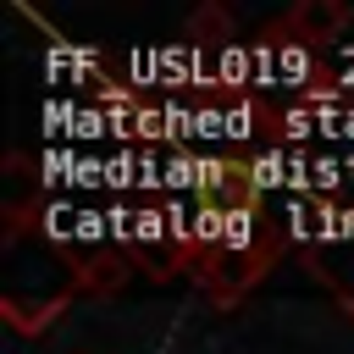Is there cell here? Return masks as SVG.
Returning a JSON list of instances; mask_svg holds the SVG:
<instances>
[{
    "mask_svg": "<svg viewBox=\"0 0 354 354\" xmlns=\"http://www.w3.org/2000/svg\"><path fill=\"white\" fill-rule=\"evenodd\" d=\"M348 28V6H337V0H299L288 17H282V39H293V44H332L337 33Z\"/></svg>",
    "mask_w": 354,
    "mask_h": 354,
    "instance_id": "cell-1",
    "label": "cell"
},
{
    "mask_svg": "<svg viewBox=\"0 0 354 354\" xmlns=\"http://www.w3.org/2000/svg\"><path fill=\"white\" fill-rule=\"evenodd\" d=\"M260 271H266V254H260V249H254V254H216V266H199L205 288H210L221 304H232Z\"/></svg>",
    "mask_w": 354,
    "mask_h": 354,
    "instance_id": "cell-2",
    "label": "cell"
},
{
    "mask_svg": "<svg viewBox=\"0 0 354 354\" xmlns=\"http://www.w3.org/2000/svg\"><path fill=\"white\" fill-rule=\"evenodd\" d=\"M188 44L221 55V50L232 44V11H221V6H199V11L188 17Z\"/></svg>",
    "mask_w": 354,
    "mask_h": 354,
    "instance_id": "cell-3",
    "label": "cell"
},
{
    "mask_svg": "<svg viewBox=\"0 0 354 354\" xmlns=\"http://www.w3.org/2000/svg\"><path fill=\"white\" fill-rule=\"evenodd\" d=\"M315 271H321V282L343 299V310L354 315V249H321V254H315Z\"/></svg>",
    "mask_w": 354,
    "mask_h": 354,
    "instance_id": "cell-4",
    "label": "cell"
},
{
    "mask_svg": "<svg viewBox=\"0 0 354 354\" xmlns=\"http://www.w3.org/2000/svg\"><path fill=\"white\" fill-rule=\"evenodd\" d=\"M100 66V50H88V44H50L44 50V72L50 77H88Z\"/></svg>",
    "mask_w": 354,
    "mask_h": 354,
    "instance_id": "cell-5",
    "label": "cell"
},
{
    "mask_svg": "<svg viewBox=\"0 0 354 354\" xmlns=\"http://www.w3.org/2000/svg\"><path fill=\"white\" fill-rule=\"evenodd\" d=\"M216 83L221 88H254V55H249V44H227L216 55Z\"/></svg>",
    "mask_w": 354,
    "mask_h": 354,
    "instance_id": "cell-6",
    "label": "cell"
},
{
    "mask_svg": "<svg viewBox=\"0 0 354 354\" xmlns=\"http://www.w3.org/2000/svg\"><path fill=\"white\" fill-rule=\"evenodd\" d=\"M288 166H293V149H266L249 160V177H254V194H277L288 188Z\"/></svg>",
    "mask_w": 354,
    "mask_h": 354,
    "instance_id": "cell-7",
    "label": "cell"
},
{
    "mask_svg": "<svg viewBox=\"0 0 354 354\" xmlns=\"http://www.w3.org/2000/svg\"><path fill=\"white\" fill-rule=\"evenodd\" d=\"M61 310H66V299H50V304H22V299H6V304H0V315H6L17 332H39V326H50Z\"/></svg>",
    "mask_w": 354,
    "mask_h": 354,
    "instance_id": "cell-8",
    "label": "cell"
},
{
    "mask_svg": "<svg viewBox=\"0 0 354 354\" xmlns=\"http://www.w3.org/2000/svg\"><path fill=\"white\" fill-rule=\"evenodd\" d=\"M77 216H83V205H72V199H44V238H50V243H77Z\"/></svg>",
    "mask_w": 354,
    "mask_h": 354,
    "instance_id": "cell-9",
    "label": "cell"
},
{
    "mask_svg": "<svg viewBox=\"0 0 354 354\" xmlns=\"http://www.w3.org/2000/svg\"><path fill=\"white\" fill-rule=\"evenodd\" d=\"M282 88H310V72H315V55L304 50V44H293V39H282Z\"/></svg>",
    "mask_w": 354,
    "mask_h": 354,
    "instance_id": "cell-10",
    "label": "cell"
},
{
    "mask_svg": "<svg viewBox=\"0 0 354 354\" xmlns=\"http://www.w3.org/2000/svg\"><path fill=\"white\" fill-rule=\"evenodd\" d=\"M221 254H254V210H227V238H221Z\"/></svg>",
    "mask_w": 354,
    "mask_h": 354,
    "instance_id": "cell-11",
    "label": "cell"
},
{
    "mask_svg": "<svg viewBox=\"0 0 354 354\" xmlns=\"http://www.w3.org/2000/svg\"><path fill=\"white\" fill-rule=\"evenodd\" d=\"M249 55H254V88H282V44H271V39H260V44H249Z\"/></svg>",
    "mask_w": 354,
    "mask_h": 354,
    "instance_id": "cell-12",
    "label": "cell"
},
{
    "mask_svg": "<svg viewBox=\"0 0 354 354\" xmlns=\"http://www.w3.org/2000/svg\"><path fill=\"white\" fill-rule=\"evenodd\" d=\"M194 138H199V144H216V138H227V105H216V100L194 105Z\"/></svg>",
    "mask_w": 354,
    "mask_h": 354,
    "instance_id": "cell-13",
    "label": "cell"
},
{
    "mask_svg": "<svg viewBox=\"0 0 354 354\" xmlns=\"http://www.w3.org/2000/svg\"><path fill=\"white\" fill-rule=\"evenodd\" d=\"M194 210H199V205H188V199H171V205H166V221H171V243L199 254V243H194Z\"/></svg>",
    "mask_w": 354,
    "mask_h": 354,
    "instance_id": "cell-14",
    "label": "cell"
},
{
    "mask_svg": "<svg viewBox=\"0 0 354 354\" xmlns=\"http://www.w3.org/2000/svg\"><path fill=\"white\" fill-rule=\"evenodd\" d=\"M171 238V221H166V210H155V205H138V243L144 249H155V243H166Z\"/></svg>",
    "mask_w": 354,
    "mask_h": 354,
    "instance_id": "cell-15",
    "label": "cell"
},
{
    "mask_svg": "<svg viewBox=\"0 0 354 354\" xmlns=\"http://www.w3.org/2000/svg\"><path fill=\"white\" fill-rule=\"evenodd\" d=\"M260 127V105L254 100H232L227 105V138H249Z\"/></svg>",
    "mask_w": 354,
    "mask_h": 354,
    "instance_id": "cell-16",
    "label": "cell"
},
{
    "mask_svg": "<svg viewBox=\"0 0 354 354\" xmlns=\"http://www.w3.org/2000/svg\"><path fill=\"white\" fill-rule=\"evenodd\" d=\"M72 138H77V144H94V138H111V122H105V111H94V105H83V111H77V122H72Z\"/></svg>",
    "mask_w": 354,
    "mask_h": 354,
    "instance_id": "cell-17",
    "label": "cell"
},
{
    "mask_svg": "<svg viewBox=\"0 0 354 354\" xmlns=\"http://www.w3.org/2000/svg\"><path fill=\"white\" fill-rule=\"evenodd\" d=\"M127 72H133L138 88H155V83H160V55H155V50H133V55H127Z\"/></svg>",
    "mask_w": 354,
    "mask_h": 354,
    "instance_id": "cell-18",
    "label": "cell"
},
{
    "mask_svg": "<svg viewBox=\"0 0 354 354\" xmlns=\"http://www.w3.org/2000/svg\"><path fill=\"white\" fill-rule=\"evenodd\" d=\"M277 127L288 133V144H304L310 133H321V122H315V111H282V116H277Z\"/></svg>",
    "mask_w": 354,
    "mask_h": 354,
    "instance_id": "cell-19",
    "label": "cell"
},
{
    "mask_svg": "<svg viewBox=\"0 0 354 354\" xmlns=\"http://www.w3.org/2000/svg\"><path fill=\"white\" fill-rule=\"evenodd\" d=\"M66 183H72V188H88V194L105 188V160H100V155H77V166H72Z\"/></svg>",
    "mask_w": 354,
    "mask_h": 354,
    "instance_id": "cell-20",
    "label": "cell"
},
{
    "mask_svg": "<svg viewBox=\"0 0 354 354\" xmlns=\"http://www.w3.org/2000/svg\"><path fill=\"white\" fill-rule=\"evenodd\" d=\"M105 221H111V238H116V243H138V210H133V205H111Z\"/></svg>",
    "mask_w": 354,
    "mask_h": 354,
    "instance_id": "cell-21",
    "label": "cell"
},
{
    "mask_svg": "<svg viewBox=\"0 0 354 354\" xmlns=\"http://www.w3.org/2000/svg\"><path fill=\"white\" fill-rule=\"evenodd\" d=\"M105 238H111V221H105V210L83 205V216H77V243H105Z\"/></svg>",
    "mask_w": 354,
    "mask_h": 354,
    "instance_id": "cell-22",
    "label": "cell"
},
{
    "mask_svg": "<svg viewBox=\"0 0 354 354\" xmlns=\"http://www.w3.org/2000/svg\"><path fill=\"white\" fill-rule=\"evenodd\" d=\"M133 171H138V160H133L127 149H122V155H111V160H105V188H127V183H138Z\"/></svg>",
    "mask_w": 354,
    "mask_h": 354,
    "instance_id": "cell-23",
    "label": "cell"
},
{
    "mask_svg": "<svg viewBox=\"0 0 354 354\" xmlns=\"http://www.w3.org/2000/svg\"><path fill=\"white\" fill-rule=\"evenodd\" d=\"M343 177H348V171H343V160H332V155H315V194H332Z\"/></svg>",
    "mask_w": 354,
    "mask_h": 354,
    "instance_id": "cell-24",
    "label": "cell"
},
{
    "mask_svg": "<svg viewBox=\"0 0 354 354\" xmlns=\"http://www.w3.org/2000/svg\"><path fill=\"white\" fill-rule=\"evenodd\" d=\"M138 138H144V144L166 138V111H160V105H144V111H138Z\"/></svg>",
    "mask_w": 354,
    "mask_h": 354,
    "instance_id": "cell-25",
    "label": "cell"
},
{
    "mask_svg": "<svg viewBox=\"0 0 354 354\" xmlns=\"http://www.w3.org/2000/svg\"><path fill=\"white\" fill-rule=\"evenodd\" d=\"M337 221H343V249H354V205H343Z\"/></svg>",
    "mask_w": 354,
    "mask_h": 354,
    "instance_id": "cell-26",
    "label": "cell"
},
{
    "mask_svg": "<svg viewBox=\"0 0 354 354\" xmlns=\"http://www.w3.org/2000/svg\"><path fill=\"white\" fill-rule=\"evenodd\" d=\"M337 138H348V144H354V105H348V116H343V133H337Z\"/></svg>",
    "mask_w": 354,
    "mask_h": 354,
    "instance_id": "cell-27",
    "label": "cell"
}]
</instances>
